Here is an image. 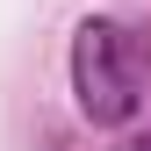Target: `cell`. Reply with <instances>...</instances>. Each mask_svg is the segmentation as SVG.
I'll return each mask as SVG.
<instances>
[{
    "label": "cell",
    "instance_id": "1",
    "mask_svg": "<svg viewBox=\"0 0 151 151\" xmlns=\"http://www.w3.org/2000/svg\"><path fill=\"white\" fill-rule=\"evenodd\" d=\"M72 93H79V115L86 122H129L137 115V72H129L122 29L115 22H79L72 36Z\"/></svg>",
    "mask_w": 151,
    "mask_h": 151
}]
</instances>
